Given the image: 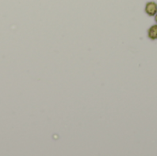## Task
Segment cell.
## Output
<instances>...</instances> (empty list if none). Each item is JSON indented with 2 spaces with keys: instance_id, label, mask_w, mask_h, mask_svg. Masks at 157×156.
I'll list each match as a JSON object with an SVG mask.
<instances>
[{
  "instance_id": "6da1fadb",
  "label": "cell",
  "mask_w": 157,
  "mask_h": 156,
  "mask_svg": "<svg viewBox=\"0 0 157 156\" xmlns=\"http://www.w3.org/2000/svg\"><path fill=\"white\" fill-rule=\"evenodd\" d=\"M145 12L148 16H155L157 13V4L155 2H148L145 6Z\"/></svg>"
},
{
  "instance_id": "7a4b0ae2",
  "label": "cell",
  "mask_w": 157,
  "mask_h": 156,
  "mask_svg": "<svg viewBox=\"0 0 157 156\" xmlns=\"http://www.w3.org/2000/svg\"><path fill=\"white\" fill-rule=\"evenodd\" d=\"M148 37H149V39H151L153 40H157V25H154L149 29Z\"/></svg>"
},
{
  "instance_id": "3957f363",
  "label": "cell",
  "mask_w": 157,
  "mask_h": 156,
  "mask_svg": "<svg viewBox=\"0 0 157 156\" xmlns=\"http://www.w3.org/2000/svg\"><path fill=\"white\" fill-rule=\"evenodd\" d=\"M155 22L157 23V13L155 14Z\"/></svg>"
}]
</instances>
